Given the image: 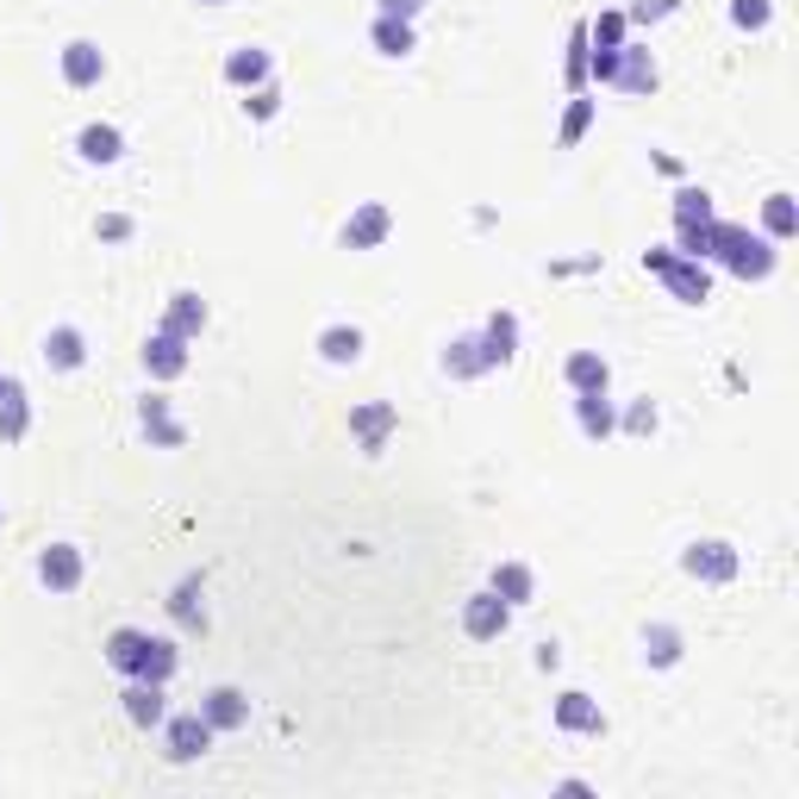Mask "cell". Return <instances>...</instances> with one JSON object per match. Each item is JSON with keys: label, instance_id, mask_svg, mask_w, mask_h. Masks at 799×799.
Wrapping results in <instances>:
<instances>
[{"label": "cell", "instance_id": "obj_17", "mask_svg": "<svg viewBox=\"0 0 799 799\" xmlns=\"http://www.w3.org/2000/svg\"><path fill=\"white\" fill-rule=\"evenodd\" d=\"M563 375L575 393H606V356H593V351H575Z\"/></svg>", "mask_w": 799, "mask_h": 799}, {"label": "cell", "instance_id": "obj_27", "mask_svg": "<svg viewBox=\"0 0 799 799\" xmlns=\"http://www.w3.org/2000/svg\"><path fill=\"white\" fill-rule=\"evenodd\" d=\"M375 44H381V57H407L412 51V20H375Z\"/></svg>", "mask_w": 799, "mask_h": 799}, {"label": "cell", "instance_id": "obj_30", "mask_svg": "<svg viewBox=\"0 0 799 799\" xmlns=\"http://www.w3.org/2000/svg\"><path fill=\"white\" fill-rule=\"evenodd\" d=\"M762 219H768V232H775V237H787V232H794V200L768 195V213H762Z\"/></svg>", "mask_w": 799, "mask_h": 799}, {"label": "cell", "instance_id": "obj_4", "mask_svg": "<svg viewBox=\"0 0 799 799\" xmlns=\"http://www.w3.org/2000/svg\"><path fill=\"white\" fill-rule=\"evenodd\" d=\"M38 581L51 587V593H76V587H81V550L76 544H44Z\"/></svg>", "mask_w": 799, "mask_h": 799}, {"label": "cell", "instance_id": "obj_19", "mask_svg": "<svg viewBox=\"0 0 799 799\" xmlns=\"http://www.w3.org/2000/svg\"><path fill=\"white\" fill-rule=\"evenodd\" d=\"M81 332L76 325H57V332L44 337V363H51V369H81Z\"/></svg>", "mask_w": 799, "mask_h": 799}, {"label": "cell", "instance_id": "obj_12", "mask_svg": "<svg viewBox=\"0 0 799 799\" xmlns=\"http://www.w3.org/2000/svg\"><path fill=\"white\" fill-rule=\"evenodd\" d=\"M125 719L144 724V731L169 719V706H163V687H156V681H132V687H125Z\"/></svg>", "mask_w": 799, "mask_h": 799}, {"label": "cell", "instance_id": "obj_11", "mask_svg": "<svg viewBox=\"0 0 799 799\" xmlns=\"http://www.w3.org/2000/svg\"><path fill=\"white\" fill-rule=\"evenodd\" d=\"M100 69H107V57H100V44L76 38L69 51H63V81H69V88H95V81H100Z\"/></svg>", "mask_w": 799, "mask_h": 799}, {"label": "cell", "instance_id": "obj_39", "mask_svg": "<svg viewBox=\"0 0 799 799\" xmlns=\"http://www.w3.org/2000/svg\"><path fill=\"white\" fill-rule=\"evenodd\" d=\"M668 7H675V0H637V7H631V20H663Z\"/></svg>", "mask_w": 799, "mask_h": 799}, {"label": "cell", "instance_id": "obj_37", "mask_svg": "<svg viewBox=\"0 0 799 799\" xmlns=\"http://www.w3.org/2000/svg\"><path fill=\"white\" fill-rule=\"evenodd\" d=\"M425 0H381V20H412Z\"/></svg>", "mask_w": 799, "mask_h": 799}, {"label": "cell", "instance_id": "obj_18", "mask_svg": "<svg viewBox=\"0 0 799 799\" xmlns=\"http://www.w3.org/2000/svg\"><path fill=\"white\" fill-rule=\"evenodd\" d=\"M225 76L237 88H251V81H269V51H256V44H237L232 57H225Z\"/></svg>", "mask_w": 799, "mask_h": 799}, {"label": "cell", "instance_id": "obj_5", "mask_svg": "<svg viewBox=\"0 0 799 799\" xmlns=\"http://www.w3.org/2000/svg\"><path fill=\"white\" fill-rule=\"evenodd\" d=\"M507 612H512V606L488 587V593H475V600L463 606V631L475 637V644H488V637H500V631H507Z\"/></svg>", "mask_w": 799, "mask_h": 799}, {"label": "cell", "instance_id": "obj_15", "mask_svg": "<svg viewBox=\"0 0 799 799\" xmlns=\"http://www.w3.org/2000/svg\"><path fill=\"white\" fill-rule=\"evenodd\" d=\"M556 724H563V731H606V712L587 700V693H563V700H556Z\"/></svg>", "mask_w": 799, "mask_h": 799}, {"label": "cell", "instance_id": "obj_34", "mask_svg": "<svg viewBox=\"0 0 799 799\" xmlns=\"http://www.w3.org/2000/svg\"><path fill=\"white\" fill-rule=\"evenodd\" d=\"M587 119H593V100H575V107H568V119H563V144H575V137L587 132Z\"/></svg>", "mask_w": 799, "mask_h": 799}, {"label": "cell", "instance_id": "obj_23", "mask_svg": "<svg viewBox=\"0 0 799 799\" xmlns=\"http://www.w3.org/2000/svg\"><path fill=\"white\" fill-rule=\"evenodd\" d=\"M575 419H581L587 437H612V407H606V393H575Z\"/></svg>", "mask_w": 799, "mask_h": 799}, {"label": "cell", "instance_id": "obj_14", "mask_svg": "<svg viewBox=\"0 0 799 799\" xmlns=\"http://www.w3.org/2000/svg\"><path fill=\"white\" fill-rule=\"evenodd\" d=\"M144 650H151V637L125 624V631H113V637H107V663H113L119 675H137V668H144Z\"/></svg>", "mask_w": 799, "mask_h": 799}, {"label": "cell", "instance_id": "obj_35", "mask_svg": "<svg viewBox=\"0 0 799 799\" xmlns=\"http://www.w3.org/2000/svg\"><path fill=\"white\" fill-rule=\"evenodd\" d=\"M593 38H600V51H619V38H624V13H606V20L593 25Z\"/></svg>", "mask_w": 799, "mask_h": 799}, {"label": "cell", "instance_id": "obj_24", "mask_svg": "<svg viewBox=\"0 0 799 799\" xmlns=\"http://www.w3.org/2000/svg\"><path fill=\"white\" fill-rule=\"evenodd\" d=\"M644 656L656 668L681 663V631H675V624H650V631H644Z\"/></svg>", "mask_w": 799, "mask_h": 799}, {"label": "cell", "instance_id": "obj_8", "mask_svg": "<svg viewBox=\"0 0 799 799\" xmlns=\"http://www.w3.org/2000/svg\"><path fill=\"white\" fill-rule=\"evenodd\" d=\"M144 369H151V375H163V381H176V375L188 369V337H176V332H156L151 344H144Z\"/></svg>", "mask_w": 799, "mask_h": 799}, {"label": "cell", "instance_id": "obj_33", "mask_svg": "<svg viewBox=\"0 0 799 799\" xmlns=\"http://www.w3.org/2000/svg\"><path fill=\"white\" fill-rule=\"evenodd\" d=\"M624 431H631V437H650V431H656V407H650V400H637V407L624 412Z\"/></svg>", "mask_w": 799, "mask_h": 799}, {"label": "cell", "instance_id": "obj_9", "mask_svg": "<svg viewBox=\"0 0 799 799\" xmlns=\"http://www.w3.org/2000/svg\"><path fill=\"white\" fill-rule=\"evenodd\" d=\"M200 719L213 724V731H237V724L251 719V700H244L237 687H213V693L200 700Z\"/></svg>", "mask_w": 799, "mask_h": 799}, {"label": "cell", "instance_id": "obj_41", "mask_svg": "<svg viewBox=\"0 0 799 799\" xmlns=\"http://www.w3.org/2000/svg\"><path fill=\"white\" fill-rule=\"evenodd\" d=\"M213 7H219V0H213Z\"/></svg>", "mask_w": 799, "mask_h": 799}, {"label": "cell", "instance_id": "obj_6", "mask_svg": "<svg viewBox=\"0 0 799 799\" xmlns=\"http://www.w3.org/2000/svg\"><path fill=\"white\" fill-rule=\"evenodd\" d=\"M163 724H169V762L207 756V743H213V724L200 719V712H181V719H163Z\"/></svg>", "mask_w": 799, "mask_h": 799}, {"label": "cell", "instance_id": "obj_29", "mask_svg": "<svg viewBox=\"0 0 799 799\" xmlns=\"http://www.w3.org/2000/svg\"><path fill=\"white\" fill-rule=\"evenodd\" d=\"M768 13H775L768 0H731V20H737L743 32H762V25H768Z\"/></svg>", "mask_w": 799, "mask_h": 799}, {"label": "cell", "instance_id": "obj_20", "mask_svg": "<svg viewBox=\"0 0 799 799\" xmlns=\"http://www.w3.org/2000/svg\"><path fill=\"white\" fill-rule=\"evenodd\" d=\"M81 156H88V163H119V151H125V137L113 132V125H81Z\"/></svg>", "mask_w": 799, "mask_h": 799}, {"label": "cell", "instance_id": "obj_7", "mask_svg": "<svg viewBox=\"0 0 799 799\" xmlns=\"http://www.w3.org/2000/svg\"><path fill=\"white\" fill-rule=\"evenodd\" d=\"M388 232H393V213L381 207V200H369V207H356V213H351V225H344V244H351V251H375Z\"/></svg>", "mask_w": 799, "mask_h": 799}, {"label": "cell", "instance_id": "obj_10", "mask_svg": "<svg viewBox=\"0 0 799 799\" xmlns=\"http://www.w3.org/2000/svg\"><path fill=\"white\" fill-rule=\"evenodd\" d=\"M687 575H700V581H731V575H737V550L731 544H693L687 550Z\"/></svg>", "mask_w": 799, "mask_h": 799}, {"label": "cell", "instance_id": "obj_16", "mask_svg": "<svg viewBox=\"0 0 799 799\" xmlns=\"http://www.w3.org/2000/svg\"><path fill=\"white\" fill-rule=\"evenodd\" d=\"M25 419H32V412H25V388H20V381H0V437H7V444H20Z\"/></svg>", "mask_w": 799, "mask_h": 799}, {"label": "cell", "instance_id": "obj_38", "mask_svg": "<svg viewBox=\"0 0 799 799\" xmlns=\"http://www.w3.org/2000/svg\"><path fill=\"white\" fill-rule=\"evenodd\" d=\"M100 237H113V244H119V237H132V219H125V213H107V219H100Z\"/></svg>", "mask_w": 799, "mask_h": 799}, {"label": "cell", "instance_id": "obj_25", "mask_svg": "<svg viewBox=\"0 0 799 799\" xmlns=\"http://www.w3.org/2000/svg\"><path fill=\"white\" fill-rule=\"evenodd\" d=\"M200 325H207V307H200L195 293H176V307H169V319H163V332H176V337H195Z\"/></svg>", "mask_w": 799, "mask_h": 799}, {"label": "cell", "instance_id": "obj_28", "mask_svg": "<svg viewBox=\"0 0 799 799\" xmlns=\"http://www.w3.org/2000/svg\"><path fill=\"white\" fill-rule=\"evenodd\" d=\"M144 431L156 444H181V425L169 419V400H144Z\"/></svg>", "mask_w": 799, "mask_h": 799}, {"label": "cell", "instance_id": "obj_40", "mask_svg": "<svg viewBox=\"0 0 799 799\" xmlns=\"http://www.w3.org/2000/svg\"><path fill=\"white\" fill-rule=\"evenodd\" d=\"M0 381H7V375H0Z\"/></svg>", "mask_w": 799, "mask_h": 799}, {"label": "cell", "instance_id": "obj_1", "mask_svg": "<svg viewBox=\"0 0 799 799\" xmlns=\"http://www.w3.org/2000/svg\"><path fill=\"white\" fill-rule=\"evenodd\" d=\"M706 256H719L724 269H737V275H768L775 269V251L762 244V237H750L743 225H706Z\"/></svg>", "mask_w": 799, "mask_h": 799}, {"label": "cell", "instance_id": "obj_21", "mask_svg": "<svg viewBox=\"0 0 799 799\" xmlns=\"http://www.w3.org/2000/svg\"><path fill=\"white\" fill-rule=\"evenodd\" d=\"M319 356H325V363H356V356H363V332H356V325L319 332Z\"/></svg>", "mask_w": 799, "mask_h": 799}, {"label": "cell", "instance_id": "obj_22", "mask_svg": "<svg viewBox=\"0 0 799 799\" xmlns=\"http://www.w3.org/2000/svg\"><path fill=\"white\" fill-rule=\"evenodd\" d=\"M388 425H393V407H356V412H351V431L363 437V450H381Z\"/></svg>", "mask_w": 799, "mask_h": 799}, {"label": "cell", "instance_id": "obj_36", "mask_svg": "<svg viewBox=\"0 0 799 799\" xmlns=\"http://www.w3.org/2000/svg\"><path fill=\"white\" fill-rule=\"evenodd\" d=\"M244 107H251V113H256V119H269V113H275V107H281V95H275V88H256V95H251V100H244Z\"/></svg>", "mask_w": 799, "mask_h": 799}, {"label": "cell", "instance_id": "obj_26", "mask_svg": "<svg viewBox=\"0 0 799 799\" xmlns=\"http://www.w3.org/2000/svg\"><path fill=\"white\" fill-rule=\"evenodd\" d=\"M493 593H500L507 606H525V600H531V568H525V563L493 568Z\"/></svg>", "mask_w": 799, "mask_h": 799}, {"label": "cell", "instance_id": "obj_3", "mask_svg": "<svg viewBox=\"0 0 799 799\" xmlns=\"http://www.w3.org/2000/svg\"><path fill=\"white\" fill-rule=\"evenodd\" d=\"M644 269L663 275L668 288L687 300V307H700V300H706V269H700V256H693V263H675L668 251H650V256H644Z\"/></svg>", "mask_w": 799, "mask_h": 799}, {"label": "cell", "instance_id": "obj_31", "mask_svg": "<svg viewBox=\"0 0 799 799\" xmlns=\"http://www.w3.org/2000/svg\"><path fill=\"white\" fill-rule=\"evenodd\" d=\"M195 593H200V581H181V587H176V600H169V612H176L181 624H200V606H195Z\"/></svg>", "mask_w": 799, "mask_h": 799}, {"label": "cell", "instance_id": "obj_2", "mask_svg": "<svg viewBox=\"0 0 799 799\" xmlns=\"http://www.w3.org/2000/svg\"><path fill=\"white\" fill-rule=\"evenodd\" d=\"M593 76H600L606 88H624V95H650V88H656V63H650V51H637V44H619V51H600V57H593Z\"/></svg>", "mask_w": 799, "mask_h": 799}, {"label": "cell", "instance_id": "obj_13", "mask_svg": "<svg viewBox=\"0 0 799 799\" xmlns=\"http://www.w3.org/2000/svg\"><path fill=\"white\" fill-rule=\"evenodd\" d=\"M512 344H519V319H512V312L488 319V332H481V363H488V369L512 363Z\"/></svg>", "mask_w": 799, "mask_h": 799}, {"label": "cell", "instance_id": "obj_32", "mask_svg": "<svg viewBox=\"0 0 799 799\" xmlns=\"http://www.w3.org/2000/svg\"><path fill=\"white\" fill-rule=\"evenodd\" d=\"M675 213H681V225H706V219H712V200H706V195H693V188H687V195H681V207H675Z\"/></svg>", "mask_w": 799, "mask_h": 799}]
</instances>
